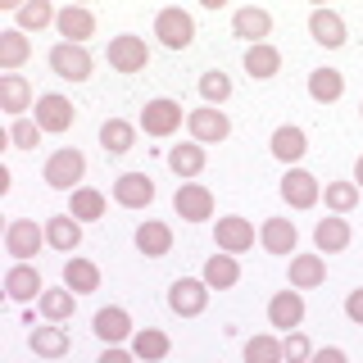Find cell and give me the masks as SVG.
Returning <instances> with one entry per match:
<instances>
[{"mask_svg": "<svg viewBox=\"0 0 363 363\" xmlns=\"http://www.w3.org/2000/svg\"><path fill=\"white\" fill-rule=\"evenodd\" d=\"M82 173H86V155L73 150V145H64V150H55L45 159V186H55V191H68V196H73Z\"/></svg>", "mask_w": 363, "mask_h": 363, "instance_id": "1", "label": "cell"}, {"mask_svg": "<svg viewBox=\"0 0 363 363\" xmlns=\"http://www.w3.org/2000/svg\"><path fill=\"white\" fill-rule=\"evenodd\" d=\"M155 37L164 41L168 50H186V45L196 41V18H191L186 9L168 5V9H159V14H155Z\"/></svg>", "mask_w": 363, "mask_h": 363, "instance_id": "2", "label": "cell"}, {"mask_svg": "<svg viewBox=\"0 0 363 363\" xmlns=\"http://www.w3.org/2000/svg\"><path fill=\"white\" fill-rule=\"evenodd\" d=\"M173 209H177L182 223H209L213 218V191L200 186V182H177Z\"/></svg>", "mask_w": 363, "mask_h": 363, "instance_id": "3", "label": "cell"}, {"mask_svg": "<svg viewBox=\"0 0 363 363\" xmlns=\"http://www.w3.org/2000/svg\"><path fill=\"white\" fill-rule=\"evenodd\" d=\"M182 105L173 96H155V100H145V109H141V132L145 136H173L182 128Z\"/></svg>", "mask_w": 363, "mask_h": 363, "instance_id": "4", "label": "cell"}, {"mask_svg": "<svg viewBox=\"0 0 363 363\" xmlns=\"http://www.w3.org/2000/svg\"><path fill=\"white\" fill-rule=\"evenodd\" d=\"M168 309L177 318H200L209 309V286H204V277H177L173 286H168Z\"/></svg>", "mask_w": 363, "mask_h": 363, "instance_id": "5", "label": "cell"}, {"mask_svg": "<svg viewBox=\"0 0 363 363\" xmlns=\"http://www.w3.org/2000/svg\"><path fill=\"white\" fill-rule=\"evenodd\" d=\"M32 118H37L41 132H68L77 123V109H73V100H68V96H60V91H45V96H37Z\"/></svg>", "mask_w": 363, "mask_h": 363, "instance_id": "6", "label": "cell"}, {"mask_svg": "<svg viewBox=\"0 0 363 363\" xmlns=\"http://www.w3.org/2000/svg\"><path fill=\"white\" fill-rule=\"evenodd\" d=\"M186 128H191V141H196V145H218V141L232 136V118H227L223 109L204 105V109L186 113Z\"/></svg>", "mask_w": 363, "mask_h": 363, "instance_id": "7", "label": "cell"}, {"mask_svg": "<svg viewBox=\"0 0 363 363\" xmlns=\"http://www.w3.org/2000/svg\"><path fill=\"white\" fill-rule=\"evenodd\" d=\"M213 245H218L223 255H245V250H255V223L241 218V213H227V218L213 223Z\"/></svg>", "mask_w": 363, "mask_h": 363, "instance_id": "8", "label": "cell"}, {"mask_svg": "<svg viewBox=\"0 0 363 363\" xmlns=\"http://www.w3.org/2000/svg\"><path fill=\"white\" fill-rule=\"evenodd\" d=\"M281 200H286L291 209H313V204L323 200V182H318L309 168H286V177H281Z\"/></svg>", "mask_w": 363, "mask_h": 363, "instance_id": "9", "label": "cell"}, {"mask_svg": "<svg viewBox=\"0 0 363 363\" xmlns=\"http://www.w3.org/2000/svg\"><path fill=\"white\" fill-rule=\"evenodd\" d=\"M145 64H150V45H145V37L123 32V37L109 41V68H118V73H141Z\"/></svg>", "mask_w": 363, "mask_h": 363, "instance_id": "10", "label": "cell"}, {"mask_svg": "<svg viewBox=\"0 0 363 363\" xmlns=\"http://www.w3.org/2000/svg\"><path fill=\"white\" fill-rule=\"evenodd\" d=\"M41 245H45V227H37L32 218H14V223L5 227V250L18 259V264H28Z\"/></svg>", "mask_w": 363, "mask_h": 363, "instance_id": "11", "label": "cell"}, {"mask_svg": "<svg viewBox=\"0 0 363 363\" xmlns=\"http://www.w3.org/2000/svg\"><path fill=\"white\" fill-rule=\"evenodd\" d=\"M50 68H55V77H64V82H86V77H91V55H86V45L60 41V45L50 50Z\"/></svg>", "mask_w": 363, "mask_h": 363, "instance_id": "12", "label": "cell"}, {"mask_svg": "<svg viewBox=\"0 0 363 363\" xmlns=\"http://www.w3.org/2000/svg\"><path fill=\"white\" fill-rule=\"evenodd\" d=\"M113 204H123V209H145V204H155L150 173H118L113 177Z\"/></svg>", "mask_w": 363, "mask_h": 363, "instance_id": "13", "label": "cell"}, {"mask_svg": "<svg viewBox=\"0 0 363 363\" xmlns=\"http://www.w3.org/2000/svg\"><path fill=\"white\" fill-rule=\"evenodd\" d=\"M268 323L277 327V332H300V323H304V295L300 291H277L268 300Z\"/></svg>", "mask_w": 363, "mask_h": 363, "instance_id": "14", "label": "cell"}, {"mask_svg": "<svg viewBox=\"0 0 363 363\" xmlns=\"http://www.w3.org/2000/svg\"><path fill=\"white\" fill-rule=\"evenodd\" d=\"M232 32L245 45H268V37H272V14H268V9H259V5H245V9H236V14H232Z\"/></svg>", "mask_w": 363, "mask_h": 363, "instance_id": "15", "label": "cell"}, {"mask_svg": "<svg viewBox=\"0 0 363 363\" xmlns=\"http://www.w3.org/2000/svg\"><path fill=\"white\" fill-rule=\"evenodd\" d=\"M91 332L105 340V345H123V340L136 336V327H132V313H128V309L109 304V309H100L96 318H91Z\"/></svg>", "mask_w": 363, "mask_h": 363, "instance_id": "16", "label": "cell"}, {"mask_svg": "<svg viewBox=\"0 0 363 363\" xmlns=\"http://www.w3.org/2000/svg\"><path fill=\"white\" fill-rule=\"evenodd\" d=\"M55 28H60V37L68 45H86V37H96V14H91L86 5H64L60 18H55Z\"/></svg>", "mask_w": 363, "mask_h": 363, "instance_id": "17", "label": "cell"}, {"mask_svg": "<svg viewBox=\"0 0 363 363\" xmlns=\"http://www.w3.org/2000/svg\"><path fill=\"white\" fill-rule=\"evenodd\" d=\"M41 291H45V281H41V272L32 268V264H14L5 272V295L14 304H32V300H41Z\"/></svg>", "mask_w": 363, "mask_h": 363, "instance_id": "18", "label": "cell"}, {"mask_svg": "<svg viewBox=\"0 0 363 363\" xmlns=\"http://www.w3.org/2000/svg\"><path fill=\"white\" fill-rule=\"evenodd\" d=\"M309 37L318 45H327V50H340L350 32H345V18H340L336 9H313L309 14Z\"/></svg>", "mask_w": 363, "mask_h": 363, "instance_id": "19", "label": "cell"}, {"mask_svg": "<svg viewBox=\"0 0 363 363\" xmlns=\"http://www.w3.org/2000/svg\"><path fill=\"white\" fill-rule=\"evenodd\" d=\"M259 241H264L268 255H286V259H295L300 232H295V223H291V218H268L264 227H259Z\"/></svg>", "mask_w": 363, "mask_h": 363, "instance_id": "20", "label": "cell"}, {"mask_svg": "<svg viewBox=\"0 0 363 363\" xmlns=\"http://www.w3.org/2000/svg\"><path fill=\"white\" fill-rule=\"evenodd\" d=\"M136 250H141L145 259H164L168 250H173V227L168 223H159V218H145L141 227H136Z\"/></svg>", "mask_w": 363, "mask_h": 363, "instance_id": "21", "label": "cell"}, {"mask_svg": "<svg viewBox=\"0 0 363 363\" xmlns=\"http://www.w3.org/2000/svg\"><path fill=\"white\" fill-rule=\"evenodd\" d=\"M272 155H277L286 168H295L304 155H309V136H304V128H295V123H281V128L272 132Z\"/></svg>", "mask_w": 363, "mask_h": 363, "instance_id": "22", "label": "cell"}, {"mask_svg": "<svg viewBox=\"0 0 363 363\" xmlns=\"http://www.w3.org/2000/svg\"><path fill=\"white\" fill-rule=\"evenodd\" d=\"M0 109H5L9 118H23L28 109H37V105H32V86H28L23 73H5V77H0Z\"/></svg>", "mask_w": 363, "mask_h": 363, "instance_id": "23", "label": "cell"}, {"mask_svg": "<svg viewBox=\"0 0 363 363\" xmlns=\"http://www.w3.org/2000/svg\"><path fill=\"white\" fill-rule=\"evenodd\" d=\"M45 245H55L60 255H73V250L82 245V223H77L73 213H55V218H45Z\"/></svg>", "mask_w": 363, "mask_h": 363, "instance_id": "24", "label": "cell"}, {"mask_svg": "<svg viewBox=\"0 0 363 363\" xmlns=\"http://www.w3.org/2000/svg\"><path fill=\"white\" fill-rule=\"evenodd\" d=\"M28 345H32V354H41V359H64L68 350H73V340H68V332L60 323H50V327H32Z\"/></svg>", "mask_w": 363, "mask_h": 363, "instance_id": "25", "label": "cell"}, {"mask_svg": "<svg viewBox=\"0 0 363 363\" xmlns=\"http://www.w3.org/2000/svg\"><path fill=\"white\" fill-rule=\"evenodd\" d=\"M327 281V259L318 255H295L291 259V291H313V286H323Z\"/></svg>", "mask_w": 363, "mask_h": 363, "instance_id": "26", "label": "cell"}, {"mask_svg": "<svg viewBox=\"0 0 363 363\" xmlns=\"http://www.w3.org/2000/svg\"><path fill=\"white\" fill-rule=\"evenodd\" d=\"M28 55H32V41H28L23 28H5V32H0V73H18V68L28 64Z\"/></svg>", "mask_w": 363, "mask_h": 363, "instance_id": "27", "label": "cell"}, {"mask_svg": "<svg viewBox=\"0 0 363 363\" xmlns=\"http://www.w3.org/2000/svg\"><path fill=\"white\" fill-rule=\"evenodd\" d=\"M236 281H241V264H236V255H209L204 259V286L209 291H232Z\"/></svg>", "mask_w": 363, "mask_h": 363, "instance_id": "28", "label": "cell"}, {"mask_svg": "<svg viewBox=\"0 0 363 363\" xmlns=\"http://www.w3.org/2000/svg\"><path fill=\"white\" fill-rule=\"evenodd\" d=\"M350 245V223L345 218H318V227H313V250L318 255H340V250Z\"/></svg>", "mask_w": 363, "mask_h": 363, "instance_id": "29", "label": "cell"}, {"mask_svg": "<svg viewBox=\"0 0 363 363\" xmlns=\"http://www.w3.org/2000/svg\"><path fill=\"white\" fill-rule=\"evenodd\" d=\"M245 73L255 77V82H268V77L281 73V50L277 45H245Z\"/></svg>", "mask_w": 363, "mask_h": 363, "instance_id": "30", "label": "cell"}, {"mask_svg": "<svg viewBox=\"0 0 363 363\" xmlns=\"http://www.w3.org/2000/svg\"><path fill=\"white\" fill-rule=\"evenodd\" d=\"M37 309H41L45 323H68L73 309H77V295L68 291V286H45L41 300H37Z\"/></svg>", "mask_w": 363, "mask_h": 363, "instance_id": "31", "label": "cell"}, {"mask_svg": "<svg viewBox=\"0 0 363 363\" xmlns=\"http://www.w3.org/2000/svg\"><path fill=\"white\" fill-rule=\"evenodd\" d=\"M64 286L73 291V295H91V291H100V268L91 264V259L73 255V259L64 264Z\"/></svg>", "mask_w": 363, "mask_h": 363, "instance_id": "32", "label": "cell"}, {"mask_svg": "<svg viewBox=\"0 0 363 363\" xmlns=\"http://www.w3.org/2000/svg\"><path fill=\"white\" fill-rule=\"evenodd\" d=\"M309 96L318 105H336V100L345 96V73H340V68H313L309 73Z\"/></svg>", "mask_w": 363, "mask_h": 363, "instance_id": "33", "label": "cell"}, {"mask_svg": "<svg viewBox=\"0 0 363 363\" xmlns=\"http://www.w3.org/2000/svg\"><path fill=\"white\" fill-rule=\"evenodd\" d=\"M168 168L182 177V182H191V177H200L204 173V145H196V141H182V145H173L168 150Z\"/></svg>", "mask_w": 363, "mask_h": 363, "instance_id": "34", "label": "cell"}, {"mask_svg": "<svg viewBox=\"0 0 363 363\" xmlns=\"http://www.w3.org/2000/svg\"><path fill=\"white\" fill-rule=\"evenodd\" d=\"M168 350H173V340H168V332H159V327H141V332L132 336V354L145 359V363L168 359Z\"/></svg>", "mask_w": 363, "mask_h": 363, "instance_id": "35", "label": "cell"}, {"mask_svg": "<svg viewBox=\"0 0 363 363\" xmlns=\"http://www.w3.org/2000/svg\"><path fill=\"white\" fill-rule=\"evenodd\" d=\"M100 145H105V155H128L136 145V128L128 118H105L100 123Z\"/></svg>", "mask_w": 363, "mask_h": 363, "instance_id": "36", "label": "cell"}, {"mask_svg": "<svg viewBox=\"0 0 363 363\" xmlns=\"http://www.w3.org/2000/svg\"><path fill=\"white\" fill-rule=\"evenodd\" d=\"M68 213H73L77 223H96V218H105V196H100L96 186H77L73 196H68Z\"/></svg>", "mask_w": 363, "mask_h": 363, "instance_id": "37", "label": "cell"}, {"mask_svg": "<svg viewBox=\"0 0 363 363\" xmlns=\"http://www.w3.org/2000/svg\"><path fill=\"white\" fill-rule=\"evenodd\" d=\"M55 18H60V9H55L50 0H28V5H18V28L23 32H41V28H50Z\"/></svg>", "mask_w": 363, "mask_h": 363, "instance_id": "38", "label": "cell"}, {"mask_svg": "<svg viewBox=\"0 0 363 363\" xmlns=\"http://www.w3.org/2000/svg\"><path fill=\"white\" fill-rule=\"evenodd\" d=\"M359 196H363V191L354 186V182H327V191H323L327 209H332L336 218H340V213H350V209H354V204H359Z\"/></svg>", "mask_w": 363, "mask_h": 363, "instance_id": "39", "label": "cell"}, {"mask_svg": "<svg viewBox=\"0 0 363 363\" xmlns=\"http://www.w3.org/2000/svg\"><path fill=\"white\" fill-rule=\"evenodd\" d=\"M245 363H281V340L272 332H259L245 340Z\"/></svg>", "mask_w": 363, "mask_h": 363, "instance_id": "40", "label": "cell"}, {"mask_svg": "<svg viewBox=\"0 0 363 363\" xmlns=\"http://www.w3.org/2000/svg\"><path fill=\"white\" fill-rule=\"evenodd\" d=\"M200 96H204V105L223 109V105H227V96H232V77L218 73V68H213V73H204V77H200Z\"/></svg>", "mask_w": 363, "mask_h": 363, "instance_id": "41", "label": "cell"}, {"mask_svg": "<svg viewBox=\"0 0 363 363\" xmlns=\"http://www.w3.org/2000/svg\"><path fill=\"white\" fill-rule=\"evenodd\" d=\"M9 145H14V150H37V145H41L37 118H14V123H9Z\"/></svg>", "mask_w": 363, "mask_h": 363, "instance_id": "42", "label": "cell"}, {"mask_svg": "<svg viewBox=\"0 0 363 363\" xmlns=\"http://www.w3.org/2000/svg\"><path fill=\"white\" fill-rule=\"evenodd\" d=\"M309 359H313V345H309V336H304V332L281 336V363H309Z\"/></svg>", "mask_w": 363, "mask_h": 363, "instance_id": "43", "label": "cell"}, {"mask_svg": "<svg viewBox=\"0 0 363 363\" xmlns=\"http://www.w3.org/2000/svg\"><path fill=\"white\" fill-rule=\"evenodd\" d=\"M345 318H350V323H359V327H363V286H354V291L345 295Z\"/></svg>", "mask_w": 363, "mask_h": 363, "instance_id": "44", "label": "cell"}, {"mask_svg": "<svg viewBox=\"0 0 363 363\" xmlns=\"http://www.w3.org/2000/svg\"><path fill=\"white\" fill-rule=\"evenodd\" d=\"M309 363H350V359H345V350L327 345V350H313V359H309Z\"/></svg>", "mask_w": 363, "mask_h": 363, "instance_id": "45", "label": "cell"}, {"mask_svg": "<svg viewBox=\"0 0 363 363\" xmlns=\"http://www.w3.org/2000/svg\"><path fill=\"white\" fill-rule=\"evenodd\" d=\"M100 363H136V354H132V350H118V345H105Z\"/></svg>", "mask_w": 363, "mask_h": 363, "instance_id": "46", "label": "cell"}, {"mask_svg": "<svg viewBox=\"0 0 363 363\" xmlns=\"http://www.w3.org/2000/svg\"><path fill=\"white\" fill-rule=\"evenodd\" d=\"M354 186H359V191H363V155H359V159H354Z\"/></svg>", "mask_w": 363, "mask_h": 363, "instance_id": "47", "label": "cell"}, {"mask_svg": "<svg viewBox=\"0 0 363 363\" xmlns=\"http://www.w3.org/2000/svg\"><path fill=\"white\" fill-rule=\"evenodd\" d=\"M359 113H363V105H359Z\"/></svg>", "mask_w": 363, "mask_h": 363, "instance_id": "48", "label": "cell"}]
</instances>
